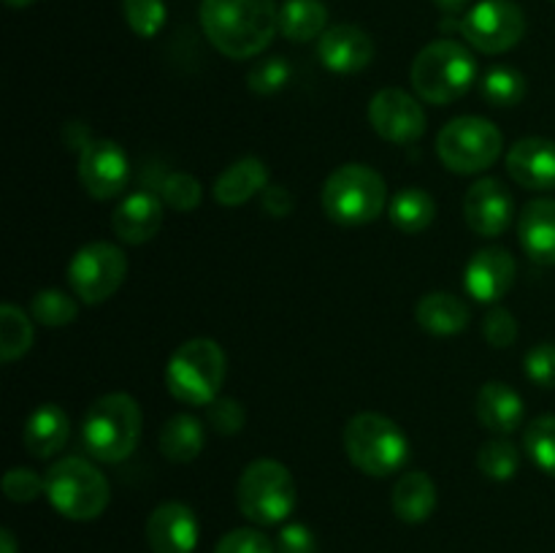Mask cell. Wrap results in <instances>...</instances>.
Segmentation results:
<instances>
[{
  "label": "cell",
  "mask_w": 555,
  "mask_h": 553,
  "mask_svg": "<svg viewBox=\"0 0 555 553\" xmlns=\"http://www.w3.org/2000/svg\"><path fill=\"white\" fill-rule=\"evenodd\" d=\"M345 453L363 475L388 477L410 459V439L379 412H358L345 426Z\"/></svg>",
  "instance_id": "5b68a950"
},
{
  "label": "cell",
  "mask_w": 555,
  "mask_h": 553,
  "mask_svg": "<svg viewBox=\"0 0 555 553\" xmlns=\"http://www.w3.org/2000/svg\"><path fill=\"white\" fill-rule=\"evenodd\" d=\"M146 545L152 553H193L198 545V515L184 502H163L146 518Z\"/></svg>",
  "instance_id": "9a60e30c"
},
{
  "label": "cell",
  "mask_w": 555,
  "mask_h": 553,
  "mask_svg": "<svg viewBox=\"0 0 555 553\" xmlns=\"http://www.w3.org/2000/svg\"><path fill=\"white\" fill-rule=\"evenodd\" d=\"M128 255L112 242L85 244L68 263V285L85 304H101L122 287Z\"/></svg>",
  "instance_id": "30bf717a"
},
{
  "label": "cell",
  "mask_w": 555,
  "mask_h": 553,
  "mask_svg": "<svg viewBox=\"0 0 555 553\" xmlns=\"http://www.w3.org/2000/svg\"><path fill=\"white\" fill-rule=\"evenodd\" d=\"M125 22L141 38H152L166 25V5L163 0H122Z\"/></svg>",
  "instance_id": "836d02e7"
},
{
  "label": "cell",
  "mask_w": 555,
  "mask_h": 553,
  "mask_svg": "<svg viewBox=\"0 0 555 553\" xmlns=\"http://www.w3.org/2000/svg\"><path fill=\"white\" fill-rule=\"evenodd\" d=\"M5 3H9L11 9H27V5H33L36 0H5Z\"/></svg>",
  "instance_id": "bcb514c9"
},
{
  "label": "cell",
  "mask_w": 555,
  "mask_h": 553,
  "mask_svg": "<svg viewBox=\"0 0 555 553\" xmlns=\"http://www.w3.org/2000/svg\"><path fill=\"white\" fill-rule=\"evenodd\" d=\"M30 309L33 318L41 325H47V329H63V325L74 323L76 314H79V307H76L74 298L63 291H54V287L38 291L36 296H33Z\"/></svg>",
  "instance_id": "1f68e13d"
},
{
  "label": "cell",
  "mask_w": 555,
  "mask_h": 553,
  "mask_svg": "<svg viewBox=\"0 0 555 553\" xmlns=\"http://www.w3.org/2000/svg\"><path fill=\"white\" fill-rule=\"evenodd\" d=\"M163 226V201L155 193H130L112 211V231L125 244H146Z\"/></svg>",
  "instance_id": "d6986e66"
},
{
  "label": "cell",
  "mask_w": 555,
  "mask_h": 553,
  "mask_svg": "<svg viewBox=\"0 0 555 553\" xmlns=\"http://www.w3.org/2000/svg\"><path fill=\"white\" fill-rule=\"evenodd\" d=\"M33 345V323L16 304L0 307V361L11 363Z\"/></svg>",
  "instance_id": "f1b7e54d"
},
{
  "label": "cell",
  "mask_w": 555,
  "mask_h": 553,
  "mask_svg": "<svg viewBox=\"0 0 555 553\" xmlns=\"http://www.w3.org/2000/svg\"><path fill=\"white\" fill-rule=\"evenodd\" d=\"M390 504H393V513L404 524H423L437 510V486H434V480L426 472H404L396 480L393 493H390Z\"/></svg>",
  "instance_id": "cb8c5ba5"
},
{
  "label": "cell",
  "mask_w": 555,
  "mask_h": 553,
  "mask_svg": "<svg viewBox=\"0 0 555 553\" xmlns=\"http://www.w3.org/2000/svg\"><path fill=\"white\" fill-rule=\"evenodd\" d=\"M388 215L401 233H421L437 217V201L423 188H401L390 198Z\"/></svg>",
  "instance_id": "4316f807"
},
{
  "label": "cell",
  "mask_w": 555,
  "mask_h": 553,
  "mask_svg": "<svg viewBox=\"0 0 555 553\" xmlns=\"http://www.w3.org/2000/svg\"><path fill=\"white\" fill-rule=\"evenodd\" d=\"M269 188V168L258 157H242V160L231 163L220 177L215 179V195L217 204L222 206H242L249 198Z\"/></svg>",
  "instance_id": "44dd1931"
},
{
  "label": "cell",
  "mask_w": 555,
  "mask_h": 553,
  "mask_svg": "<svg viewBox=\"0 0 555 553\" xmlns=\"http://www.w3.org/2000/svg\"><path fill=\"white\" fill-rule=\"evenodd\" d=\"M215 553H276V545L260 529H233L217 542Z\"/></svg>",
  "instance_id": "74e56055"
},
{
  "label": "cell",
  "mask_w": 555,
  "mask_h": 553,
  "mask_svg": "<svg viewBox=\"0 0 555 553\" xmlns=\"http://www.w3.org/2000/svg\"><path fill=\"white\" fill-rule=\"evenodd\" d=\"M79 182L92 198H117L130 182V160L117 141L92 139L79 152Z\"/></svg>",
  "instance_id": "4fadbf2b"
},
{
  "label": "cell",
  "mask_w": 555,
  "mask_h": 553,
  "mask_svg": "<svg viewBox=\"0 0 555 553\" xmlns=\"http://www.w3.org/2000/svg\"><path fill=\"white\" fill-rule=\"evenodd\" d=\"M70 421L60 404H41L25 423L22 442L33 459H52L68 439Z\"/></svg>",
  "instance_id": "603a6c76"
},
{
  "label": "cell",
  "mask_w": 555,
  "mask_h": 553,
  "mask_svg": "<svg viewBox=\"0 0 555 553\" xmlns=\"http://www.w3.org/2000/svg\"><path fill=\"white\" fill-rule=\"evenodd\" d=\"M369 125L374 133L393 144H415L426 133V112L406 90L385 87L369 103Z\"/></svg>",
  "instance_id": "7c38bea8"
},
{
  "label": "cell",
  "mask_w": 555,
  "mask_h": 553,
  "mask_svg": "<svg viewBox=\"0 0 555 553\" xmlns=\"http://www.w3.org/2000/svg\"><path fill=\"white\" fill-rule=\"evenodd\" d=\"M323 211L336 226H366L388 206V188L374 168L363 163H345L323 182Z\"/></svg>",
  "instance_id": "277c9868"
},
{
  "label": "cell",
  "mask_w": 555,
  "mask_h": 553,
  "mask_svg": "<svg viewBox=\"0 0 555 553\" xmlns=\"http://www.w3.org/2000/svg\"><path fill=\"white\" fill-rule=\"evenodd\" d=\"M141 407L128 394H106L87 410L81 423V442L87 453L103 464H119L128 459L141 439Z\"/></svg>",
  "instance_id": "7a4b0ae2"
},
{
  "label": "cell",
  "mask_w": 555,
  "mask_h": 553,
  "mask_svg": "<svg viewBox=\"0 0 555 553\" xmlns=\"http://www.w3.org/2000/svg\"><path fill=\"white\" fill-rule=\"evenodd\" d=\"M518 242L534 263L555 266V201H529L520 211Z\"/></svg>",
  "instance_id": "ffe728a7"
},
{
  "label": "cell",
  "mask_w": 555,
  "mask_h": 553,
  "mask_svg": "<svg viewBox=\"0 0 555 553\" xmlns=\"http://www.w3.org/2000/svg\"><path fill=\"white\" fill-rule=\"evenodd\" d=\"M504 136L486 117H455L439 130L437 155L453 173H477L499 160Z\"/></svg>",
  "instance_id": "9c48e42d"
},
{
  "label": "cell",
  "mask_w": 555,
  "mask_h": 553,
  "mask_svg": "<svg viewBox=\"0 0 555 553\" xmlns=\"http://www.w3.org/2000/svg\"><path fill=\"white\" fill-rule=\"evenodd\" d=\"M47 499L65 518L92 520L108 507L112 488L98 466L79 455H68L47 472Z\"/></svg>",
  "instance_id": "ba28073f"
},
{
  "label": "cell",
  "mask_w": 555,
  "mask_h": 553,
  "mask_svg": "<svg viewBox=\"0 0 555 553\" xmlns=\"http://www.w3.org/2000/svg\"><path fill=\"white\" fill-rule=\"evenodd\" d=\"M475 410L488 432L513 434L524 423V399H520V394L509 388L507 383H496V380L482 385L480 394H477Z\"/></svg>",
  "instance_id": "7402d4cb"
},
{
  "label": "cell",
  "mask_w": 555,
  "mask_h": 553,
  "mask_svg": "<svg viewBox=\"0 0 555 553\" xmlns=\"http://www.w3.org/2000/svg\"><path fill=\"white\" fill-rule=\"evenodd\" d=\"M296 480L282 461L258 459L238 477V510L244 518L258 526L282 524L296 510Z\"/></svg>",
  "instance_id": "52a82bcc"
},
{
  "label": "cell",
  "mask_w": 555,
  "mask_h": 553,
  "mask_svg": "<svg viewBox=\"0 0 555 553\" xmlns=\"http://www.w3.org/2000/svg\"><path fill=\"white\" fill-rule=\"evenodd\" d=\"M526 374L540 388H555V345L542 342L526 356Z\"/></svg>",
  "instance_id": "60d3db41"
},
{
  "label": "cell",
  "mask_w": 555,
  "mask_h": 553,
  "mask_svg": "<svg viewBox=\"0 0 555 553\" xmlns=\"http://www.w3.org/2000/svg\"><path fill=\"white\" fill-rule=\"evenodd\" d=\"M526 95V79L520 70L509 68V65H496L482 79V98L491 106H515L524 101Z\"/></svg>",
  "instance_id": "4dcf8cb0"
},
{
  "label": "cell",
  "mask_w": 555,
  "mask_h": 553,
  "mask_svg": "<svg viewBox=\"0 0 555 553\" xmlns=\"http://www.w3.org/2000/svg\"><path fill=\"white\" fill-rule=\"evenodd\" d=\"M410 79L417 98L434 106H448L472 90L477 81V60L464 43L442 38L423 47L412 60Z\"/></svg>",
  "instance_id": "3957f363"
},
{
  "label": "cell",
  "mask_w": 555,
  "mask_h": 553,
  "mask_svg": "<svg viewBox=\"0 0 555 553\" xmlns=\"http://www.w3.org/2000/svg\"><path fill=\"white\" fill-rule=\"evenodd\" d=\"M260 204L269 211L271 217H287L293 211V195L287 188H280V184H269V188L260 193Z\"/></svg>",
  "instance_id": "7bdbcfd3"
},
{
  "label": "cell",
  "mask_w": 555,
  "mask_h": 553,
  "mask_svg": "<svg viewBox=\"0 0 555 553\" xmlns=\"http://www.w3.org/2000/svg\"><path fill=\"white\" fill-rule=\"evenodd\" d=\"M206 417H209V423L215 426V432L225 434V437L242 432L244 421H247L244 407L238 404L236 399H222V396H217V399L206 407Z\"/></svg>",
  "instance_id": "ab89813d"
},
{
  "label": "cell",
  "mask_w": 555,
  "mask_h": 553,
  "mask_svg": "<svg viewBox=\"0 0 555 553\" xmlns=\"http://www.w3.org/2000/svg\"><path fill=\"white\" fill-rule=\"evenodd\" d=\"M291 81V65L285 57H266L249 70L247 85L255 95H274Z\"/></svg>",
  "instance_id": "e575fe53"
},
{
  "label": "cell",
  "mask_w": 555,
  "mask_h": 553,
  "mask_svg": "<svg viewBox=\"0 0 555 553\" xmlns=\"http://www.w3.org/2000/svg\"><path fill=\"white\" fill-rule=\"evenodd\" d=\"M482 334H486L488 345L491 347H513L518 339V320L509 309L493 307L486 314V323H482Z\"/></svg>",
  "instance_id": "f35d334b"
},
{
  "label": "cell",
  "mask_w": 555,
  "mask_h": 553,
  "mask_svg": "<svg viewBox=\"0 0 555 553\" xmlns=\"http://www.w3.org/2000/svg\"><path fill=\"white\" fill-rule=\"evenodd\" d=\"M526 453L545 475L555 477V415H542L526 428Z\"/></svg>",
  "instance_id": "d6a6232c"
},
{
  "label": "cell",
  "mask_w": 555,
  "mask_h": 553,
  "mask_svg": "<svg viewBox=\"0 0 555 553\" xmlns=\"http://www.w3.org/2000/svg\"><path fill=\"white\" fill-rule=\"evenodd\" d=\"M434 3H437L439 9L444 11V14H459V11L464 9V5L469 3V0H434Z\"/></svg>",
  "instance_id": "f6af8a7d"
},
{
  "label": "cell",
  "mask_w": 555,
  "mask_h": 553,
  "mask_svg": "<svg viewBox=\"0 0 555 553\" xmlns=\"http://www.w3.org/2000/svg\"><path fill=\"white\" fill-rule=\"evenodd\" d=\"M201 182L188 171L168 173L163 182V198L177 211H193L201 204Z\"/></svg>",
  "instance_id": "d590c367"
},
{
  "label": "cell",
  "mask_w": 555,
  "mask_h": 553,
  "mask_svg": "<svg viewBox=\"0 0 555 553\" xmlns=\"http://www.w3.org/2000/svg\"><path fill=\"white\" fill-rule=\"evenodd\" d=\"M520 464L518 445L509 439H491L477 450V470L488 477V480H513Z\"/></svg>",
  "instance_id": "f546056e"
},
{
  "label": "cell",
  "mask_w": 555,
  "mask_h": 553,
  "mask_svg": "<svg viewBox=\"0 0 555 553\" xmlns=\"http://www.w3.org/2000/svg\"><path fill=\"white\" fill-rule=\"evenodd\" d=\"M415 318L423 331L434 336H453L469 325L472 312L453 293H426L417 301Z\"/></svg>",
  "instance_id": "d4e9b609"
},
{
  "label": "cell",
  "mask_w": 555,
  "mask_h": 553,
  "mask_svg": "<svg viewBox=\"0 0 555 553\" xmlns=\"http://www.w3.org/2000/svg\"><path fill=\"white\" fill-rule=\"evenodd\" d=\"M328 25V9L320 0H285L280 9V33L287 41H312Z\"/></svg>",
  "instance_id": "83f0119b"
},
{
  "label": "cell",
  "mask_w": 555,
  "mask_h": 553,
  "mask_svg": "<svg viewBox=\"0 0 555 553\" xmlns=\"http://www.w3.org/2000/svg\"><path fill=\"white\" fill-rule=\"evenodd\" d=\"M225 380V352L215 339H188L173 350L166 366L168 394L182 404L209 407Z\"/></svg>",
  "instance_id": "8992f818"
},
{
  "label": "cell",
  "mask_w": 555,
  "mask_h": 553,
  "mask_svg": "<svg viewBox=\"0 0 555 553\" xmlns=\"http://www.w3.org/2000/svg\"><path fill=\"white\" fill-rule=\"evenodd\" d=\"M276 553H318V537L307 524H287L276 537Z\"/></svg>",
  "instance_id": "b9f144b4"
},
{
  "label": "cell",
  "mask_w": 555,
  "mask_h": 553,
  "mask_svg": "<svg viewBox=\"0 0 555 553\" xmlns=\"http://www.w3.org/2000/svg\"><path fill=\"white\" fill-rule=\"evenodd\" d=\"M515 258L504 247H486L475 253V258L466 266V291L472 298L482 304H493L507 296L515 282Z\"/></svg>",
  "instance_id": "2e32d148"
},
{
  "label": "cell",
  "mask_w": 555,
  "mask_h": 553,
  "mask_svg": "<svg viewBox=\"0 0 555 553\" xmlns=\"http://www.w3.org/2000/svg\"><path fill=\"white\" fill-rule=\"evenodd\" d=\"M318 57L334 74H358L374 60V41L356 25H336L320 36Z\"/></svg>",
  "instance_id": "e0dca14e"
},
{
  "label": "cell",
  "mask_w": 555,
  "mask_h": 553,
  "mask_svg": "<svg viewBox=\"0 0 555 553\" xmlns=\"http://www.w3.org/2000/svg\"><path fill=\"white\" fill-rule=\"evenodd\" d=\"M515 201L513 193L504 188L499 179L482 177L466 190L464 198V217L466 226L477 233V236L493 239L504 233L513 222Z\"/></svg>",
  "instance_id": "5bb4252c"
},
{
  "label": "cell",
  "mask_w": 555,
  "mask_h": 553,
  "mask_svg": "<svg viewBox=\"0 0 555 553\" xmlns=\"http://www.w3.org/2000/svg\"><path fill=\"white\" fill-rule=\"evenodd\" d=\"M201 27L217 52L249 60L274 41L280 9L274 0H201Z\"/></svg>",
  "instance_id": "6da1fadb"
},
{
  "label": "cell",
  "mask_w": 555,
  "mask_h": 553,
  "mask_svg": "<svg viewBox=\"0 0 555 553\" xmlns=\"http://www.w3.org/2000/svg\"><path fill=\"white\" fill-rule=\"evenodd\" d=\"M3 493L11 502H36L41 493H47V477H41L33 470H25V466H14V470L5 472Z\"/></svg>",
  "instance_id": "8d00e7d4"
},
{
  "label": "cell",
  "mask_w": 555,
  "mask_h": 553,
  "mask_svg": "<svg viewBox=\"0 0 555 553\" xmlns=\"http://www.w3.org/2000/svg\"><path fill=\"white\" fill-rule=\"evenodd\" d=\"M507 171L526 190H555V141L542 136L515 141L507 152Z\"/></svg>",
  "instance_id": "ac0fdd59"
},
{
  "label": "cell",
  "mask_w": 555,
  "mask_h": 553,
  "mask_svg": "<svg viewBox=\"0 0 555 553\" xmlns=\"http://www.w3.org/2000/svg\"><path fill=\"white\" fill-rule=\"evenodd\" d=\"M206 442L204 426L195 415L179 412V415L168 417L166 426L160 428V453L173 464H190L201 455Z\"/></svg>",
  "instance_id": "484cf974"
},
{
  "label": "cell",
  "mask_w": 555,
  "mask_h": 553,
  "mask_svg": "<svg viewBox=\"0 0 555 553\" xmlns=\"http://www.w3.org/2000/svg\"><path fill=\"white\" fill-rule=\"evenodd\" d=\"M0 553H16V540L11 529H0Z\"/></svg>",
  "instance_id": "ee69618b"
},
{
  "label": "cell",
  "mask_w": 555,
  "mask_h": 553,
  "mask_svg": "<svg viewBox=\"0 0 555 553\" xmlns=\"http://www.w3.org/2000/svg\"><path fill=\"white\" fill-rule=\"evenodd\" d=\"M466 41L482 54L509 52L526 33V14L515 0H480L461 20Z\"/></svg>",
  "instance_id": "8fae6325"
}]
</instances>
